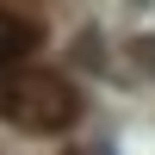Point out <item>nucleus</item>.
<instances>
[{
	"mask_svg": "<svg viewBox=\"0 0 155 155\" xmlns=\"http://www.w3.org/2000/svg\"><path fill=\"white\" fill-rule=\"evenodd\" d=\"M81 118V99L50 68H0V124L31 137H56Z\"/></svg>",
	"mask_w": 155,
	"mask_h": 155,
	"instance_id": "f257e3e1",
	"label": "nucleus"
},
{
	"mask_svg": "<svg viewBox=\"0 0 155 155\" xmlns=\"http://www.w3.org/2000/svg\"><path fill=\"white\" fill-rule=\"evenodd\" d=\"M31 50H37V25L0 6V68H19V62L31 56Z\"/></svg>",
	"mask_w": 155,
	"mask_h": 155,
	"instance_id": "f03ea898",
	"label": "nucleus"
},
{
	"mask_svg": "<svg viewBox=\"0 0 155 155\" xmlns=\"http://www.w3.org/2000/svg\"><path fill=\"white\" fill-rule=\"evenodd\" d=\"M74 62H93V68H106V50H99V31H81V37H74Z\"/></svg>",
	"mask_w": 155,
	"mask_h": 155,
	"instance_id": "7ed1b4c3",
	"label": "nucleus"
},
{
	"mask_svg": "<svg viewBox=\"0 0 155 155\" xmlns=\"http://www.w3.org/2000/svg\"><path fill=\"white\" fill-rule=\"evenodd\" d=\"M130 56H137V68H143V74H155V37H137Z\"/></svg>",
	"mask_w": 155,
	"mask_h": 155,
	"instance_id": "20e7f679",
	"label": "nucleus"
},
{
	"mask_svg": "<svg viewBox=\"0 0 155 155\" xmlns=\"http://www.w3.org/2000/svg\"><path fill=\"white\" fill-rule=\"evenodd\" d=\"M137 6H155V0H137Z\"/></svg>",
	"mask_w": 155,
	"mask_h": 155,
	"instance_id": "39448f33",
	"label": "nucleus"
}]
</instances>
